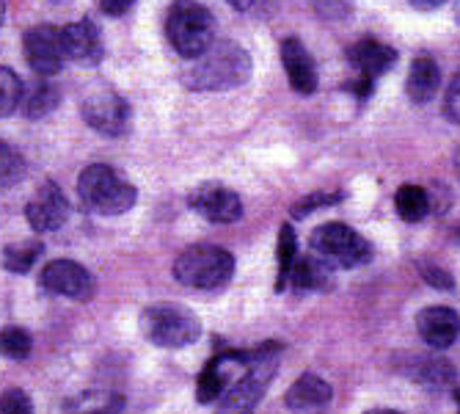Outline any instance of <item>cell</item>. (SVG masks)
I'll return each instance as SVG.
<instances>
[{
    "label": "cell",
    "instance_id": "cell-1",
    "mask_svg": "<svg viewBox=\"0 0 460 414\" xmlns=\"http://www.w3.org/2000/svg\"><path fill=\"white\" fill-rule=\"evenodd\" d=\"M254 64L245 48L237 41H213L199 58L190 61V67L182 72V83L193 92H229L240 89L251 80Z\"/></svg>",
    "mask_w": 460,
    "mask_h": 414
},
{
    "label": "cell",
    "instance_id": "cell-2",
    "mask_svg": "<svg viewBox=\"0 0 460 414\" xmlns=\"http://www.w3.org/2000/svg\"><path fill=\"white\" fill-rule=\"evenodd\" d=\"M77 196L83 207L97 216H121L138 202L133 183L124 180L113 166L92 163L77 177Z\"/></svg>",
    "mask_w": 460,
    "mask_h": 414
},
{
    "label": "cell",
    "instance_id": "cell-3",
    "mask_svg": "<svg viewBox=\"0 0 460 414\" xmlns=\"http://www.w3.org/2000/svg\"><path fill=\"white\" fill-rule=\"evenodd\" d=\"M165 36L182 58L193 61L216 41V17L196 0H174L165 17Z\"/></svg>",
    "mask_w": 460,
    "mask_h": 414
},
{
    "label": "cell",
    "instance_id": "cell-4",
    "mask_svg": "<svg viewBox=\"0 0 460 414\" xmlns=\"http://www.w3.org/2000/svg\"><path fill=\"white\" fill-rule=\"evenodd\" d=\"M144 338L160 348H185L201 338V323L185 304H149L138 320Z\"/></svg>",
    "mask_w": 460,
    "mask_h": 414
},
{
    "label": "cell",
    "instance_id": "cell-5",
    "mask_svg": "<svg viewBox=\"0 0 460 414\" xmlns=\"http://www.w3.org/2000/svg\"><path fill=\"white\" fill-rule=\"evenodd\" d=\"M234 274V257L221 246L199 243L174 260V279L193 290H218Z\"/></svg>",
    "mask_w": 460,
    "mask_h": 414
},
{
    "label": "cell",
    "instance_id": "cell-6",
    "mask_svg": "<svg viewBox=\"0 0 460 414\" xmlns=\"http://www.w3.org/2000/svg\"><path fill=\"white\" fill-rule=\"evenodd\" d=\"M312 252L331 268H358L372 260V246L348 224L331 221L312 232Z\"/></svg>",
    "mask_w": 460,
    "mask_h": 414
},
{
    "label": "cell",
    "instance_id": "cell-7",
    "mask_svg": "<svg viewBox=\"0 0 460 414\" xmlns=\"http://www.w3.org/2000/svg\"><path fill=\"white\" fill-rule=\"evenodd\" d=\"M80 116L86 119L92 130L116 139L130 130L133 111H130V103L111 86H94L80 100Z\"/></svg>",
    "mask_w": 460,
    "mask_h": 414
},
{
    "label": "cell",
    "instance_id": "cell-8",
    "mask_svg": "<svg viewBox=\"0 0 460 414\" xmlns=\"http://www.w3.org/2000/svg\"><path fill=\"white\" fill-rule=\"evenodd\" d=\"M22 50H25L28 67L36 72V77L58 75L66 61L61 28H56V25H33L22 39Z\"/></svg>",
    "mask_w": 460,
    "mask_h": 414
},
{
    "label": "cell",
    "instance_id": "cell-9",
    "mask_svg": "<svg viewBox=\"0 0 460 414\" xmlns=\"http://www.w3.org/2000/svg\"><path fill=\"white\" fill-rule=\"evenodd\" d=\"M39 284L50 296H66L75 302H89L94 296V276L75 260H53L41 268Z\"/></svg>",
    "mask_w": 460,
    "mask_h": 414
},
{
    "label": "cell",
    "instance_id": "cell-10",
    "mask_svg": "<svg viewBox=\"0 0 460 414\" xmlns=\"http://www.w3.org/2000/svg\"><path fill=\"white\" fill-rule=\"evenodd\" d=\"M25 219L33 232L61 230L69 219V202H66L64 191L53 180H45L31 196V202L25 204Z\"/></svg>",
    "mask_w": 460,
    "mask_h": 414
},
{
    "label": "cell",
    "instance_id": "cell-11",
    "mask_svg": "<svg viewBox=\"0 0 460 414\" xmlns=\"http://www.w3.org/2000/svg\"><path fill=\"white\" fill-rule=\"evenodd\" d=\"M188 204L199 216H204L213 224H234L243 219L240 196L232 188L218 185V183H207V185H199L196 191H190Z\"/></svg>",
    "mask_w": 460,
    "mask_h": 414
},
{
    "label": "cell",
    "instance_id": "cell-12",
    "mask_svg": "<svg viewBox=\"0 0 460 414\" xmlns=\"http://www.w3.org/2000/svg\"><path fill=\"white\" fill-rule=\"evenodd\" d=\"M61 41H64V53L69 61L80 67H97L105 58V41L102 31L94 20H77L61 28Z\"/></svg>",
    "mask_w": 460,
    "mask_h": 414
},
{
    "label": "cell",
    "instance_id": "cell-13",
    "mask_svg": "<svg viewBox=\"0 0 460 414\" xmlns=\"http://www.w3.org/2000/svg\"><path fill=\"white\" fill-rule=\"evenodd\" d=\"M281 67L287 72L289 86L298 94H312L317 89V67L312 53L298 36H287L281 41Z\"/></svg>",
    "mask_w": 460,
    "mask_h": 414
},
{
    "label": "cell",
    "instance_id": "cell-14",
    "mask_svg": "<svg viewBox=\"0 0 460 414\" xmlns=\"http://www.w3.org/2000/svg\"><path fill=\"white\" fill-rule=\"evenodd\" d=\"M416 331H420V338L430 348L444 351L457 340L460 318L449 307H425L420 315H416Z\"/></svg>",
    "mask_w": 460,
    "mask_h": 414
},
{
    "label": "cell",
    "instance_id": "cell-15",
    "mask_svg": "<svg viewBox=\"0 0 460 414\" xmlns=\"http://www.w3.org/2000/svg\"><path fill=\"white\" fill-rule=\"evenodd\" d=\"M348 58L353 61V67L358 69V77L375 80L386 75L394 64H397V50L384 45V41L375 39H361L348 50Z\"/></svg>",
    "mask_w": 460,
    "mask_h": 414
},
{
    "label": "cell",
    "instance_id": "cell-16",
    "mask_svg": "<svg viewBox=\"0 0 460 414\" xmlns=\"http://www.w3.org/2000/svg\"><path fill=\"white\" fill-rule=\"evenodd\" d=\"M262 392H265V382L245 373L243 379L226 387V392L218 398L216 414H254V409L262 400Z\"/></svg>",
    "mask_w": 460,
    "mask_h": 414
},
{
    "label": "cell",
    "instance_id": "cell-17",
    "mask_svg": "<svg viewBox=\"0 0 460 414\" xmlns=\"http://www.w3.org/2000/svg\"><path fill=\"white\" fill-rule=\"evenodd\" d=\"M441 86V69L430 56H416L411 61L408 69V80H405V92L411 97V103L416 105H425L438 94Z\"/></svg>",
    "mask_w": 460,
    "mask_h": 414
},
{
    "label": "cell",
    "instance_id": "cell-18",
    "mask_svg": "<svg viewBox=\"0 0 460 414\" xmlns=\"http://www.w3.org/2000/svg\"><path fill=\"white\" fill-rule=\"evenodd\" d=\"M331 398H333L331 384L325 379L314 376V373H306V376H301L296 384L287 390V398L284 400H287V406L292 411H306L309 414V411L325 409L331 403Z\"/></svg>",
    "mask_w": 460,
    "mask_h": 414
},
{
    "label": "cell",
    "instance_id": "cell-19",
    "mask_svg": "<svg viewBox=\"0 0 460 414\" xmlns=\"http://www.w3.org/2000/svg\"><path fill=\"white\" fill-rule=\"evenodd\" d=\"M58 105V89L48 77H36L28 89H22V100H20V111L28 119H45L48 113H53Z\"/></svg>",
    "mask_w": 460,
    "mask_h": 414
},
{
    "label": "cell",
    "instance_id": "cell-20",
    "mask_svg": "<svg viewBox=\"0 0 460 414\" xmlns=\"http://www.w3.org/2000/svg\"><path fill=\"white\" fill-rule=\"evenodd\" d=\"M226 354H218L216 359L207 362V367L201 370L199 384H196V398L199 403H213L226 392Z\"/></svg>",
    "mask_w": 460,
    "mask_h": 414
},
{
    "label": "cell",
    "instance_id": "cell-21",
    "mask_svg": "<svg viewBox=\"0 0 460 414\" xmlns=\"http://www.w3.org/2000/svg\"><path fill=\"white\" fill-rule=\"evenodd\" d=\"M394 207H397V213H400L402 221L416 224V221H422L430 213V196L420 185H402L394 194Z\"/></svg>",
    "mask_w": 460,
    "mask_h": 414
},
{
    "label": "cell",
    "instance_id": "cell-22",
    "mask_svg": "<svg viewBox=\"0 0 460 414\" xmlns=\"http://www.w3.org/2000/svg\"><path fill=\"white\" fill-rule=\"evenodd\" d=\"M41 252H45V246H41L39 240H20V243H9L4 248V268L12 271V274H28Z\"/></svg>",
    "mask_w": 460,
    "mask_h": 414
},
{
    "label": "cell",
    "instance_id": "cell-23",
    "mask_svg": "<svg viewBox=\"0 0 460 414\" xmlns=\"http://www.w3.org/2000/svg\"><path fill=\"white\" fill-rule=\"evenodd\" d=\"M328 268L320 257H304V260H296L292 266V274H289V282L301 287V290H323L328 284Z\"/></svg>",
    "mask_w": 460,
    "mask_h": 414
},
{
    "label": "cell",
    "instance_id": "cell-24",
    "mask_svg": "<svg viewBox=\"0 0 460 414\" xmlns=\"http://www.w3.org/2000/svg\"><path fill=\"white\" fill-rule=\"evenodd\" d=\"M31 351H33V338L22 326H4L0 328V356L20 362V359H28Z\"/></svg>",
    "mask_w": 460,
    "mask_h": 414
},
{
    "label": "cell",
    "instance_id": "cell-25",
    "mask_svg": "<svg viewBox=\"0 0 460 414\" xmlns=\"http://www.w3.org/2000/svg\"><path fill=\"white\" fill-rule=\"evenodd\" d=\"M296 248H298V240H296V232H292L289 224H284L279 230V279H276V293H281L284 284L289 282V274H292V266H296Z\"/></svg>",
    "mask_w": 460,
    "mask_h": 414
},
{
    "label": "cell",
    "instance_id": "cell-26",
    "mask_svg": "<svg viewBox=\"0 0 460 414\" xmlns=\"http://www.w3.org/2000/svg\"><path fill=\"white\" fill-rule=\"evenodd\" d=\"M22 89L25 86H22V80L17 77V72L9 69V67H0V119L12 116L20 108Z\"/></svg>",
    "mask_w": 460,
    "mask_h": 414
},
{
    "label": "cell",
    "instance_id": "cell-27",
    "mask_svg": "<svg viewBox=\"0 0 460 414\" xmlns=\"http://www.w3.org/2000/svg\"><path fill=\"white\" fill-rule=\"evenodd\" d=\"M25 177V158L6 141H0V188H12Z\"/></svg>",
    "mask_w": 460,
    "mask_h": 414
},
{
    "label": "cell",
    "instance_id": "cell-28",
    "mask_svg": "<svg viewBox=\"0 0 460 414\" xmlns=\"http://www.w3.org/2000/svg\"><path fill=\"white\" fill-rule=\"evenodd\" d=\"M416 379H420L422 384H428V387H447V384H452V379H455V367H452L447 359L436 356V359H428V362L420 367V373H416Z\"/></svg>",
    "mask_w": 460,
    "mask_h": 414
},
{
    "label": "cell",
    "instance_id": "cell-29",
    "mask_svg": "<svg viewBox=\"0 0 460 414\" xmlns=\"http://www.w3.org/2000/svg\"><path fill=\"white\" fill-rule=\"evenodd\" d=\"M0 414H33V400L25 390L9 387L0 395Z\"/></svg>",
    "mask_w": 460,
    "mask_h": 414
},
{
    "label": "cell",
    "instance_id": "cell-30",
    "mask_svg": "<svg viewBox=\"0 0 460 414\" xmlns=\"http://www.w3.org/2000/svg\"><path fill=\"white\" fill-rule=\"evenodd\" d=\"M342 196L340 194H312L306 199H301L296 207H292V219H304L309 213H314L317 207H328V204H337Z\"/></svg>",
    "mask_w": 460,
    "mask_h": 414
},
{
    "label": "cell",
    "instance_id": "cell-31",
    "mask_svg": "<svg viewBox=\"0 0 460 414\" xmlns=\"http://www.w3.org/2000/svg\"><path fill=\"white\" fill-rule=\"evenodd\" d=\"M447 116L460 124V69L455 72V77L449 83V92H447Z\"/></svg>",
    "mask_w": 460,
    "mask_h": 414
},
{
    "label": "cell",
    "instance_id": "cell-32",
    "mask_svg": "<svg viewBox=\"0 0 460 414\" xmlns=\"http://www.w3.org/2000/svg\"><path fill=\"white\" fill-rule=\"evenodd\" d=\"M124 409V398L121 395H105L100 406L86 409V411H77V414H121Z\"/></svg>",
    "mask_w": 460,
    "mask_h": 414
},
{
    "label": "cell",
    "instance_id": "cell-33",
    "mask_svg": "<svg viewBox=\"0 0 460 414\" xmlns=\"http://www.w3.org/2000/svg\"><path fill=\"white\" fill-rule=\"evenodd\" d=\"M422 276L433 284V287H438V290H452L455 287V282H452V276L447 274V271H441V268H433V266H422Z\"/></svg>",
    "mask_w": 460,
    "mask_h": 414
},
{
    "label": "cell",
    "instance_id": "cell-34",
    "mask_svg": "<svg viewBox=\"0 0 460 414\" xmlns=\"http://www.w3.org/2000/svg\"><path fill=\"white\" fill-rule=\"evenodd\" d=\"M136 6V0H100V9L108 17H124Z\"/></svg>",
    "mask_w": 460,
    "mask_h": 414
},
{
    "label": "cell",
    "instance_id": "cell-35",
    "mask_svg": "<svg viewBox=\"0 0 460 414\" xmlns=\"http://www.w3.org/2000/svg\"><path fill=\"white\" fill-rule=\"evenodd\" d=\"M317 9L323 17H345L348 0H317Z\"/></svg>",
    "mask_w": 460,
    "mask_h": 414
},
{
    "label": "cell",
    "instance_id": "cell-36",
    "mask_svg": "<svg viewBox=\"0 0 460 414\" xmlns=\"http://www.w3.org/2000/svg\"><path fill=\"white\" fill-rule=\"evenodd\" d=\"M408 4L416 9V12H436V9H441L447 0H408Z\"/></svg>",
    "mask_w": 460,
    "mask_h": 414
},
{
    "label": "cell",
    "instance_id": "cell-37",
    "mask_svg": "<svg viewBox=\"0 0 460 414\" xmlns=\"http://www.w3.org/2000/svg\"><path fill=\"white\" fill-rule=\"evenodd\" d=\"M226 4H229L232 9H237V12H245V9L254 6V0H226Z\"/></svg>",
    "mask_w": 460,
    "mask_h": 414
},
{
    "label": "cell",
    "instance_id": "cell-38",
    "mask_svg": "<svg viewBox=\"0 0 460 414\" xmlns=\"http://www.w3.org/2000/svg\"><path fill=\"white\" fill-rule=\"evenodd\" d=\"M4 20H6V0H0V28H4Z\"/></svg>",
    "mask_w": 460,
    "mask_h": 414
},
{
    "label": "cell",
    "instance_id": "cell-39",
    "mask_svg": "<svg viewBox=\"0 0 460 414\" xmlns=\"http://www.w3.org/2000/svg\"><path fill=\"white\" fill-rule=\"evenodd\" d=\"M367 414H400V411H392V409H372Z\"/></svg>",
    "mask_w": 460,
    "mask_h": 414
},
{
    "label": "cell",
    "instance_id": "cell-40",
    "mask_svg": "<svg viewBox=\"0 0 460 414\" xmlns=\"http://www.w3.org/2000/svg\"><path fill=\"white\" fill-rule=\"evenodd\" d=\"M455 175H457V180H460V149L455 152Z\"/></svg>",
    "mask_w": 460,
    "mask_h": 414
},
{
    "label": "cell",
    "instance_id": "cell-41",
    "mask_svg": "<svg viewBox=\"0 0 460 414\" xmlns=\"http://www.w3.org/2000/svg\"><path fill=\"white\" fill-rule=\"evenodd\" d=\"M455 12H457V22H460V0H457V9Z\"/></svg>",
    "mask_w": 460,
    "mask_h": 414
},
{
    "label": "cell",
    "instance_id": "cell-42",
    "mask_svg": "<svg viewBox=\"0 0 460 414\" xmlns=\"http://www.w3.org/2000/svg\"><path fill=\"white\" fill-rule=\"evenodd\" d=\"M455 398H457V406H460V390H457V392H455Z\"/></svg>",
    "mask_w": 460,
    "mask_h": 414
}]
</instances>
